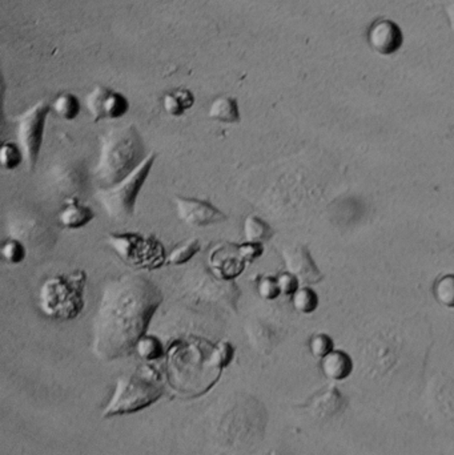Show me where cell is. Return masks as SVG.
<instances>
[{"instance_id": "cell-1", "label": "cell", "mask_w": 454, "mask_h": 455, "mask_svg": "<svg viewBox=\"0 0 454 455\" xmlns=\"http://www.w3.org/2000/svg\"><path fill=\"white\" fill-rule=\"evenodd\" d=\"M162 303V289L143 275L127 273L108 281L93 319L95 355L114 361L132 353Z\"/></svg>"}, {"instance_id": "cell-2", "label": "cell", "mask_w": 454, "mask_h": 455, "mask_svg": "<svg viewBox=\"0 0 454 455\" xmlns=\"http://www.w3.org/2000/svg\"><path fill=\"white\" fill-rule=\"evenodd\" d=\"M148 153L136 126H114L101 139L100 154L93 169L99 188H111L131 175Z\"/></svg>"}, {"instance_id": "cell-3", "label": "cell", "mask_w": 454, "mask_h": 455, "mask_svg": "<svg viewBox=\"0 0 454 455\" xmlns=\"http://www.w3.org/2000/svg\"><path fill=\"white\" fill-rule=\"evenodd\" d=\"M87 273L82 269L47 278L39 289V308L52 319L72 321L86 308Z\"/></svg>"}, {"instance_id": "cell-4", "label": "cell", "mask_w": 454, "mask_h": 455, "mask_svg": "<svg viewBox=\"0 0 454 455\" xmlns=\"http://www.w3.org/2000/svg\"><path fill=\"white\" fill-rule=\"evenodd\" d=\"M156 159L157 154L151 152L147 159L124 180L111 188H99L96 190L95 199L111 220L123 223L134 217L140 192L151 175Z\"/></svg>"}, {"instance_id": "cell-5", "label": "cell", "mask_w": 454, "mask_h": 455, "mask_svg": "<svg viewBox=\"0 0 454 455\" xmlns=\"http://www.w3.org/2000/svg\"><path fill=\"white\" fill-rule=\"evenodd\" d=\"M162 395V383L159 376L144 367L136 373L119 379L112 400L104 411V416L131 413L140 410Z\"/></svg>"}, {"instance_id": "cell-6", "label": "cell", "mask_w": 454, "mask_h": 455, "mask_svg": "<svg viewBox=\"0 0 454 455\" xmlns=\"http://www.w3.org/2000/svg\"><path fill=\"white\" fill-rule=\"evenodd\" d=\"M107 244L129 266L141 270H155L167 264L164 246L155 236L140 233H108Z\"/></svg>"}, {"instance_id": "cell-7", "label": "cell", "mask_w": 454, "mask_h": 455, "mask_svg": "<svg viewBox=\"0 0 454 455\" xmlns=\"http://www.w3.org/2000/svg\"><path fill=\"white\" fill-rule=\"evenodd\" d=\"M51 108L52 105L48 101L40 100L18 117L16 139L23 151L25 165L30 172L35 169L38 163Z\"/></svg>"}, {"instance_id": "cell-8", "label": "cell", "mask_w": 454, "mask_h": 455, "mask_svg": "<svg viewBox=\"0 0 454 455\" xmlns=\"http://www.w3.org/2000/svg\"><path fill=\"white\" fill-rule=\"evenodd\" d=\"M86 105L95 123L122 119L129 111V100L124 93L100 84L87 95Z\"/></svg>"}, {"instance_id": "cell-9", "label": "cell", "mask_w": 454, "mask_h": 455, "mask_svg": "<svg viewBox=\"0 0 454 455\" xmlns=\"http://www.w3.org/2000/svg\"><path fill=\"white\" fill-rule=\"evenodd\" d=\"M177 217L192 228H207L227 221L228 216L208 200L176 196Z\"/></svg>"}, {"instance_id": "cell-10", "label": "cell", "mask_w": 454, "mask_h": 455, "mask_svg": "<svg viewBox=\"0 0 454 455\" xmlns=\"http://www.w3.org/2000/svg\"><path fill=\"white\" fill-rule=\"evenodd\" d=\"M10 232H13V237L18 240L23 241L31 248L37 249H50L56 239L55 232L52 227L47 223L46 217H22L15 218L13 224H10Z\"/></svg>"}, {"instance_id": "cell-11", "label": "cell", "mask_w": 454, "mask_h": 455, "mask_svg": "<svg viewBox=\"0 0 454 455\" xmlns=\"http://www.w3.org/2000/svg\"><path fill=\"white\" fill-rule=\"evenodd\" d=\"M366 40L370 48L382 56H391L401 50L404 34L394 20L380 18L366 31Z\"/></svg>"}, {"instance_id": "cell-12", "label": "cell", "mask_w": 454, "mask_h": 455, "mask_svg": "<svg viewBox=\"0 0 454 455\" xmlns=\"http://www.w3.org/2000/svg\"><path fill=\"white\" fill-rule=\"evenodd\" d=\"M287 272L292 273L305 286L315 285L323 279V273L318 270L311 253L303 245H294L283 252Z\"/></svg>"}, {"instance_id": "cell-13", "label": "cell", "mask_w": 454, "mask_h": 455, "mask_svg": "<svg viewBox=\"0 0 454 455\" xmlns=\"http://www.w3.org/2000/svg\"><path fill=\"white\" fill-rule=\"evenodd\" d=\"M95 211L79 200L77 196L64 199V206L58 215V221L65 229H82L95 218Z\"/></svg>"}, {"instance_id": "cell-14", "label": "cell", "mask_w": 454, "mask_h": 455, "mask_svg": "<svg viewBox=\"0 0 454 455\" xmlns=\"http://www.w3.org/2000/svg\"><path fill=\"white\" fill-rule=\"evenodd\" d=\"M321 369L329 379L342 381L348 378L354 371V361L349 354L342 350H333L323 358Z\"/></svg>"}, {"instance_id": "cell-15", "label": "cell", "mask_w": 454, "mask_h": 455, "mask_svg": "<svg viewBox=\"0 0 454 455\" xmlns=\"http://www.w3.org/2000/svg\"><path fill=\"white\" fill-rule=\"evenodd\" d=\"M208 116L219 123L238 124L241 120L239 101L233 96H219L211 104Z\"/></svg>"}, {"instance_id": "cell-16", "label": "cell", "mask_w": 454, "mask_h": 455, "mask_svg": "<svg viewBox=\"0 0 454 455\" xmlns=\"http://www.w3.org/2000/svg\"><path fill=\"white\" fill-rule=\"evenodd\" d=\"M195 104V95L190 89L177 88L165 93L163 108L169 116L179 117L186 114Z\"/></svg>"}, {"instance_id": "cell-17", "label": "cell", "mask_w": 454, "mask_h": 455, "mask_svg": "<svg viewBox=\"0 0 454 455\" xmlns=\"http://www.w3.org/2000/svg\"><path fill=\"white\" fill-rule=\"evenodd\" d=\"M242 232H244L245 241H253V242H264L273 236L272 227L259 216H248L244 220Z\"/></svg>"}, {"instance_id": "cell-18", "label": "cell", "mask_w": 454, "mask_h": 455, "mask_svg": "<svg viewBox=\"0 0 454 455\" xmlns=\"http://www.w3.org/2000/svg\"><path fill=\"white\" fill-rule=\"evenodd\" d=\"M52 110L55 114H58L59 117H62L65 121H72L80 114L82 104L76 95L65 92V93H60L53 100Z\"/></svg>"}, {"instance_id": "cell-19", "label": "cell", "mask_w": 454, "mask_h": 455, "mask_svg": "<svg viewBox=\"0 0 454 455\" xmlns=\"http://www.w3.org/2000/svg\"><path fill=\"white\" fill-rule=\"evenodd\" d=\"M202 242L197 239H190L186 241L167 256V264L169 265H184L190 263V260L200 252Z\"/></svg>"}, {"instance_id": "cell-20", "label": "cell", "mask_w": 454, "mask_h": 455, "mask_svg": "<svg viewBox=\"0 0 454 455\" xmlns=\"http://www.w3.org/2000/svg\"><path fill=\"white\" fill-rule=\"evenodd\" d=\"M135 350L140 358L145 361H156L164 355L163 343L156 336L151 334H144L136 343Z\"/></svg>"}, {"instance_id": "cell-21", "label": "cell", "mask_w": 454, "mask_h": 455, "mask_svg": "<svg viewBox=\"0 0 454 455\" xmlns=\"http://www.w3.org/2000/svg\"><path fill=\"white\" fill-rule=\"evenodd\" d=\"M22 163H25V154L18 143L6 141L0 147V164L7 169L13 171L19 168Z\"/></svg>"}, {"instance_id": "cell-22", "label": "cell", "mask_w": 454, "mask_h": 455, "mask_svg": "<svg viewBox=\"0 0 454 455\" xmlns=\"http://www.w3.org/2000/svg\"><path fill=\"white\" fill-rule=\"evenodd\" d=\"M292 305L296 312L311 315L318 306V296L309 286L299 288V291L292 296Z\"/></svg>"}, {"instance_id": "cell-23", "label": "cell", "mask_w": 454, "mask_h": 455, "mask_svg": "<svg viewBox=\"0 0 454 455\" xmlns=\"http://www.w3.org/2000/svg\"><path fill=\"white\" fill-rule=\"evenodd\" d=\"M433 294L437 303L442 306L454 308V275H446L439 278L434 284Z\"/></svg>"}, {"instance_id": "cell-24", "label": "cell", "mask_w": 454, "mask_h": 455, "mask_svg": "<svg viewBox=\"0 0 454 455\" xmlns=\"http://www.w3.org/2000/svg\"><path fill=\"white\" fill-rule=\"evenodd\" d=\"M0 251H1L3 258L13 265L23 263L27 257V246H25V242L18 240L15 237L4 241Z\"/></svg>"}, {"instance_id": "cell-25", "label": "cell", "mask_w": 454, "mask_h": 455, "mask_svg": "<svg viewBox=\"0 0 454 455\" xmlns=\"http://www.w3.org/2000/svg\"><path fill=\"white\" fill-rule=\"evenodd\" d=\"M233 354H235V349L231 342H220L211 354L209 365H214V367H220V369L228 367L233 358Z\"/></svg>"}, {"instance_id": "cell-26", "label": "cell", "mask_w": 454, "mask_h": 455, "mask_svg": "<svg viewBox=\"0 0 454 455\" xmlns=\"http://www.w3.org/2000/svg\"><path fill=\"white\" fill-rule=\"evenodd\" d=\"M257 293L266 301H273L281 294L278 288V277L264 276L257 282Z\"/></svg>"}, {"instance_id": "cell-27", "label": "cell", "mask_w": 454, "mask_h": 455, "mask_svg": "<svg viewBox=\"0 0 454 455\" xmlns=\"http://www.w3.org/2000/svg\"><path fill=\"white\" fill-rule=\"evenodd\" d=\"M236 252L239 254L240 258L245 263H251L261 257L264 253V245L263 242H253V241H245L242 244L236 245Z\"/></svg>"}, {"instance_id": "cell-28", "label": "cell", "mask_w": 454, "mask_h": 455, "mask_svg": "<svg viewBox=\"0 0 454 455\" xmlns=\"http://www.w3.org/2000/svg\"><path fill=\"white\" fill-rule=\"evenodd\" d=\"M311 353L318 358H324L330 352H333V340L327 334H316L309 341Z\"/></svg>"}, {"instance_id": "cell-29", "label": "cell", "mask_w": 454, "mask_h": 455, "mask_svg": "<svg viewBox=\"0 0 454 455\" xmlns=\"http://www.w3.org/2000/svg\"><path fill=\"white\" fill-rule=\"evenodd\" d=\"M278 288L281 294L293 296L300 288V281L290 272H283L278 276Z\"/></svg>"}, {"instance_id": "cell-30", "label": "cell", "mask_w": 454, "mask_h": 455, "mask_svg": "<svg viewBox=\"0 0 454 455\" xmlns=\"http://www.w3.org/2000/svg\"><path fill=\"white\" fill-rule=\"evenodd\" d=\"M443 11L446 13L449 27L454 35V0H445L443 1Z\"/></svg>"}]
</instances>
